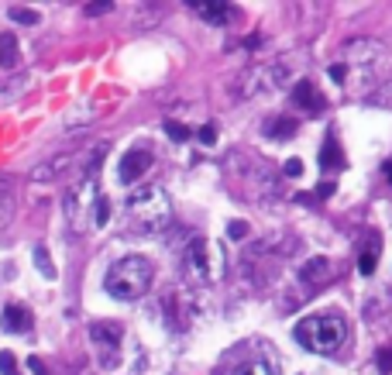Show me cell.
Returning a JSON list of instances; mask_svg holds the SVG:
<instances>
[{
    "label": "cell",
    "instance_id": "cell-1",
    "mask_svg": "<svg viewBox=\"0 0 392 375\" xmlns=\"http://www.w3.org/2000/svg\"><path fill=\"white\" fill-rule=\"evenodd\" d=\"M104 155H107V141H100L90 152L79 183L66 193V220L73 224V231L107 227V220H110V200L100 193V162H104Z\"/></svg>",
    "mask_w": 392,
    "mask_h": 375
},
{
    "label": "cell",
    "instance_id": "cell-2",
    "mask_svg": "<svg viewBox=\"0 0 392 375\" xmlns=\"http://www.w3.org/2000/svg\"><path fill=\"white\" fill-rule=\"evenodd\" d=\"M128 224L134 234L141 238H155L165 234L169 224H172V200L162 186H141L138 193L128 196Z\"/></svg>",
    "mask_w": 392,
    "mask_h": 375
},
{
    "label": "cell",
    "instance_id": "cell-3",
    "mask_svg": "<svg viewBox=\"0 0 392 375\" xmlns=\"http://www.w3.org/2000/svg\"><path fill=\"white\" fill-rule=\"evenodd\" d=\"M389 62V49L379 42V38H351L344 42L340 49V66L348 73L344 86H355V90H365L379 80V73L386 69Z\"/></svg>",
    "mask_w": 392,
    "mask_h": 375
},
{
    "label": "cell",
    "instance_id": "cell-4",
    "mask_svg": "<svg viewBox=\"0 0 392 375\" xmlns=\"http://www.w3.org/2000/svg\"><path fill=\"white\" fill-rule=\"evenodd\" d=\"M152 279H155V266L145 255H124L107 268L104 290L121 303H134L152 290Z\"/></svg>",
    "mask_w": 392,
    "mask_h": 375
},
{
    "label": "cell",
    "instance_id": "cell-5",
    "mask_svg": "<svg viewBox=\"0 0 392 375\" xmlns=\"http://www.w3.org/2000/svg\"><path fill=\"white\" fill-rule=\"evenodd\" d=\"M292 334L314 355H334L348 341V321L340 314H310L292 327Z\"/></svg>",
    "mask_w": 392,
    "mask_h": 375
},
{
    "label": "cell",
    "instance_id": "cell-6",
    "mask_svg": "<svg viewBox=\"0 0 392 375\" xmlns=\"http://www.w3.org/2000/svg\"><path fill=\"white\" fill-rule=\"evenodd\" d=\"M210 258H213V244L207 238H189L183 248V255H179V268H183L186 282H193V286H203L213 279V268H210Z\"/></svg>",
    "mask_w": 392,
    "mask_h": 375
},
{
    "label": "cell",
    "instance_id": "cell-7",
    "mask_svg": "<svg viewBox=\"0 0 392 375\" xmlns=\"http://www.w3.org/2000/svg\"><path fill=\"white\" fill-rule=\"evenodd\" d=\"M90 341L97 348V358L104 369H117L121 365V348H124V327L114 321H97L90 327Z\"/></svg>",
    "mask_w": 392,
    "mask_h": 375
},
{
    "label": "cell",
    "instance_id": "cell-8",
    "mask_svg": "<svg viewBox=\"0 0 392 375\" xmlns=\"http://www.w3.org/2000/svg\"><path fill=\"white\" fill-rule=\"evenodd\" d=\"M286 76H292V66L289 62H268V66H255L241 76V97H255L265 90H275L283 86Z\"/></svg>",
    "mask_w": 392,
    "mask_h": 375
},
{
    "label": "cell",
    "instance_id": "cell-9",
    "mask_svg": "<svg viewBox=\"0 0 392 375\" xmlns=\"http://www.w3.org/2000/svg\"><path fill=\"white\" fill-rule=\"evenodd\" d=\"M148 169H152V152L138 145V148L124 152V159H121V172H117V176H121V183H124V186H131V183H138Z\"/></svg>",
    "mask_w": 392,
    "mask_h": 375
},
{
    "label": "cell",
    "instance_id": "cell-10",
    "mask_svg": "<svg viewBox=\"0 0 392 375\" xmlns=\"http://www.w3.org/2000/svg\"><path fill=\"white\" fill-rule=\"evenodd\" d=\"M189 11L207 25H227L234 18V4H224V0H189Z\"/></svg>",
    "mask_w": 392,
    "mask_h": 375
},
{
    "label": "cell",
    "instance_id": "cell-11",
    "mask_svg": "<svg viewBox=\"0 0 392 375\" xmlns=\"http://www.w3.org/2000/svg\"><path fill=\"white\" fill-rule=\"evenodd\" d=\"M0 327L7 334H28L31 331V310L21 306V303H7L4 314H0Z\"/></svg>",
    "mask_w": 392,
    "mask_h": 375
},
{
    "label": "cell",
    "instance_id": "cell-12",
    "mask_svg": "<svg viewBox=\"0 0 392 375\" xmlns=\"http://www.w3.org/2000/svg\"><path fill=\"white\" fill-rule=\"evenodd\" d=\"M28 86H31V73H14L7 80H0V107L14 104L18 97H25Z\"/></svg>",
    "mask_w": 392,
    "mask_h": 375
},
{
    "label": "cell",
    "instance_id": "cell-13",
    "mask_svg": "<svg viewBox=\"0 0 392 375\" xmlns=\"http://www.w3.org/2000/svg\"><path fill=\"white\" fill-rule=\"evenodd\" d=\"M299 279H303V282H310V286H323V282L331 279V258L314 255L310 262H303V268H299Z\"/></svg>",
    "mask_w": 392,
    "mask_h": 375
},
{
    "label": "cell",
    "instance_id": "cell-14",
    "mask_svg": "<svg viewBox=\"0 0 392 375\" xmlns=\"http://www.w3.org/2000/svg\"><path fill=\"white\" fill-rule=\"evenodd\" d=\"M69 162H73V155H55V159L42 162V165L31 172V183H52V179H59V176L66 172Z\"/></svg>",
    "mask_w": 392,
    "mask_h": 375
},
{
    "label": "cell",
    "instance_id": "cell-15",
    "mask_svg": "<svg viewBox=\"0 0 392 375\" xmlns=\"http://www.w3.org/2000/svg\"><path fill=\"white\" fill-rule=\"evenodd\" d=\"M292 100H296L303 110H310V114L323 110V97L316 93L314 83H296V86H292Z\"/></svg>",
    "mask_w": 392,
    "mask_h": 375
},
{
    "label": "cell",
    "instance_id": "cell-16",
    "mask_svg": "<svg viewBox=\"0 0 392 375\" xmlns=\"http://www.w3.org/2000/svg\"><path fill=\"white\" fill-rule=\"evenodd\" d=\"M14 217V179L0 172V227H7Z\"/></svg>",
    "mask_w": 392,
    "mask_h": 375
},
{
    "label": "cell",
    "instance_id": "cell-17",
    "mask_svg": "<svg viewBox=\"0 0 392 375\" xmlns=\"http://www.w3.org/2000/svg\"><path fill=\"white\" fill-rule=\"evenodd\" d=\"M18 62H21L18 38H14L11 31H4V35H0V66H4V69H18Z\"/></svg>",
    "mask_w": 392,
    "mask_h": 375
},
{
    "label": "cell",
    "instance_id": "cell-18",
    "mask_svg": "<svg viewBox=\"0 0 392 375\" xmlns=\"http://www.w3.org/2000/svg\"><path fill=\"white\" fill-rule=\"evenodd\" d=\"M234 375H279V365L272 358H248L241 369H234Z\"/></svg>",
    "mask_w": 392,
    "mask_h": 375
},
{
    "label": "cell",
    "instance_id": "cell-19",
    "mask_svg": "<svg viewBox=\"0 0 392 375\" xmlns=\"http://www.w3.org/2000/svg\"><path fill=\"white\" fill-rule=\"evenodd\" d=\"M296 131V121H289V117H268L265 121V134L272 138V141H283L289 134Z\"/></svg>",
    "mask_w": 392,
    "mask_h": 375
},
{
    "label": "cell",
    "instance_id": "cell-20",
    "mask_svg": "<svg viewBox=\"0 0 392 375\" xmlns=\"http://www.w3.org/2000/svg\"><path fill=\"white\" fill-rule=\"evenodd\" d=\"M375 266H379V234H372V244L362 251V262H358L362 275H372V272H375Z\"/></svg>",
    "mask_w": 392,
    "mask_h": 375
},
{
    "label": "cell",
    "instance_id": "cell-21",
    "mask_svg": "<svg viewBox=\"0 0 392 375\" xmlns=\"http://www.w3.org/2000/svg\"><path fill=\"white\" fill-rule=\"evenodd\" d=\"M320 162H323V169H344V159H340L338 145H334V138L323 145V152H320Z\"/></svg>",
    "mask_w": 392,
    "mask_h": 375
},
{
    "label": "cell",
    "instance_id": "cell-22",
    "mask_svg": "<svg viewBox=\"0 0 392 375\" xmlns=\"http://www.w3.org/2000/svg\"><path fill=\"white\" fill-rule=\"evenodd\" d=\"M35 266H38V272H42L45 279H55V266H52V258H49V248H45V244L35 248Z\"/></svg>",
    "mask_w": 392,
    "mask_h": 375
},
{
    "label": "cell",
    "instance_id": "cell-23",
    "mask_svg": "<svg viewBox=\"0 0 392 375\" xmlns=\"http://www.w3.org/2000/svg\"><path fill=\"white\" fill-rule=\"evenodd\" d=\"M368 100H372V104H379V107L392 110V80L382 83V86H375V90L368 93Z\"/></svg>",
    "mask_w": 392,
    "mask_h": 375
},
{
    "label": "cell",
    "instance_id": "cell-24",
    "mask_svg": "<svg viewBox=\"0 0 392 375\" xmlns=\"http://www.w3.org/2000/svg\"><path fill=\"white\" fill-rule=\"evenodd\" d=\"M7 14H11V21H18V25H38V21H42V18H38L35 11H28V7H11Z\"/></svg>",
    "mask_w": 392,
    "mask_h": 375
},
{
    "label": "cell",
    "instance_id": "cell-25",
    "mask_svg": "<svg viewBox=\"0 0 392 375\" xmlns=\"http://www.w3.org/2000/svg\"><path fill=\"white\" fill-rule=\"evenodd\" d=\"M0 375H18V362L11 351H0Z\"/></svg>",
    "mask_w": 392,
    "mask_h": 375
},
{
    "label": "cell",
    "instance_id": "cell-26",
    "mask_svg": "<svg viewBox=\"0 0 392 375\" xmlns=\"http://www.w3.org/2000/svg\"><path fill=\"white\" fill-rule=\"evenodd\" d=\"M165 134H169L172 141H186V138H189V128L176 124V121H165Z\"/></svg>",
    "mask_w": 392,
    "mask_h": 375
},
{
    "label": "cell",
    "instance_id": "cell-27",
    "mask_svg": "<svg viewBox=\"0 0 392 375\" xmlns=\"http://www.w3.org/2000/svg\"><path fill=\"white\" fill-rule=\"evenodd\" d=\"M379 372H392V345H386V348H379Z\"/></svg>",
    "mask_w": 392,
    "mask_h": 375
},
{
    "label": "cell",
    "instance_id": "cell-28",
    "mask_svg": "<svg viewBox=\"0 0 392 375\" xmlns=\"http://www.w3.org/2000/svg\"><path fill=\"white\" fill-rule=\"evenodd\" d=\"M227 234H231V238H244V234H248V224H244V220H231Z\"/></svg>",
    "mask_w": 392,
    "mask_h": 375
},
{
    "label": "cell",
    "instance_id": "cell-29",
    "mask_svg": "<svg viewBox=\"0 0 392 375\" xmlns=\"http://www.w3.org/2000/svg\"><path fill=\"white\" fill-rule=\"evenodd\" d=\"M196 138H200V145H213V141H217V131H213V128H200V131H196Z\"/></svg>",
    "mask_w": 392,
    "mask_h": 375
},
{
    "label": "cell",
    "instance_id": "cell-30",
    "mask_svg": "<svg viewBox=\"0 0 392 375\" xmlns=\"http://www.w3.org/2000/svg\"><path fill=\"white\" fill-rule=\"evenodd\" d=\"M110 7H114V4H107V0H100V4H90V7H86V14H90V18H97V14H107Z\"/></svg>",
    "mask_w": 392,
    "mask_h": 375
},
{
    "label": "cell",
    "instance_id": "cell-31",
    "mask_svg": "<svg viewBox=\"0 0 392 375\" xmlns=\"http://www.w3.org/2000/svg\"><path fill=\"white\" fill-rule=\"evenodd\" d=\"M283 169H286V176H299V172H303V162H299V159H289Z\"/></svg>",
    "mask_w": 392,
    "mask_h": 375
},
{
    "label": "cell",
    "instance_id": "cell-32",
    "mask_svg": "<svg viewBox=\"0 0 392 375\" xmlns=\"http://www.w3.org/2000/svg\"><path fill=\"white\" fill-rule=\"evenodd\" d=\"M331 80H338L340 86H344V80H348V73H344V66H340V62H338V66H331Z\"/></svg>",
    "mask_w": 392,
    "mask_h": 375
},
{
    "label": "cell",
    "instance_id": "cell-33",
    "mask_svg": "<svg viewBox=\"0 0 392 375\" xmlns=\"http://www.w3.org/2000/svg\"><path fill=\"white\" fill-rule=\"evenodd\" d=\"M28 365H31V372H35V375H45V365H42V358H28Z\"/></svg>",
    "mask_w": 392,
    "mask_h": 375
},
{
    "label": "cell",
    "instance_id": "cell-34",
    "mask_svg": "<svg viewBox=\"0 0 392 375\" xmlns=\"http://www.w3.org/2000/svg\"><path fill=\"white\" fill-rule=\"evenodd\" d=\"M386 176H389V183H392V162H386Z\"/></svg>",
    "mask_w": 392,
    "mask_h": 375
}]
</instances>
